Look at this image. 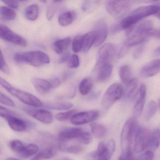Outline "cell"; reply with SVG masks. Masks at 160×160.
<instances>
[{"label":"cell","instance_id":"4fadbf2b","mask_svg":"<svg viewBox=\"0 0 160 160\" xmlns=\"http://www.w3.org/2000/svg\"><path fill=\"white\" fill-rule=\"evenodd\" d=\"M160 69V59L154 60L144 65L140 70L139 74L143 78L152 77L159 72Z\"/></svg>","mask_w":160,"mask_h":160},{"label":"cell","instance_id":"bcb514c9","mask_svg":"<svg viewBox=\"0 0 160 160\" xmlns=\"http://www.w3.org/2000/svg\"><path fill=\"white\" fill-rule=\"evenodd\" d=\"M154 157V153L152 151H147L139 155L136 160H152Z\"/></svg>","mask_w":160,"mask_h":160},{"label":"cell","instance_id":"8992f818","mask_svg":"<svg viewBox=\"0 0 160 160\" xmlns=\"http://www.w3.org/2000/svg\"><path fill=\"white\" fill-rule=\"evenodd\" d=\"M151 133L146 128L138 126L134 137V150L136 153L142 152L149 146Z\"/></svg>","mask_w":160,"mask_h":160},{"label":"cell","instance_id":"ee69618b","mask_svg":"<svg viewBox=\"0 0 160 160\" xmlns=\"http://www.w3.org/2000/svg\"><path fill=\"white\" fill-rule=\"evenodd\" d=\"M79 59L77 55H72L68 60V66L71 68H78L79 66Z\"/></svg>","mask_w":160,"mask_h":160},{"label":"cell","instance_id":"3957f363","mask_svg":"<svg viewBox=\"0 0 160 160\" xmlns=\"http://www.w3.org/2000/svg\"><path fill=\"white\" fill-rule=\"evenodd\" d=\"M14 59L18 62L28 63L37 67L50 62L48 55L40 50L17 53L15 55Z\"/></svg>","mask_w":160,"mask_h":160},{"label":"cell","instance_id":"f6af8a7d","mask_svg":"<svg viewBox=\"0 0 160 160\" xmlns=\"http://www.w3.org/2000/svg\"><path fill=\"white\" fill-rule=\"evenodd\" d=\"M118 160H136V158L134 156L131 149L122 152L119 157Z\"/></svg>","mask_w":160,"mask_h":160},{"label":"cell","instance_id":"83f0119b","mask_svg":"<svg viewBox=\"0 0 160 160\" xmlns=\"http://www.w3.org/2000/svg\"><path fill=\"white\" fill-rule=\"evenodd\" d=\"M39 14V7L37 4L30 5L26 8L25 15L26 18L30 21H35L38 18Z\"/></svg>","mask_w":160,"mask_h":160},{"label":"cell","instance_id":"e575fe53","mask_svg":"<svg viewBox=\"0 0 160 160\" xmlns=\"http://www.w3.org/2000/svg\"><path fill=\"white\" fill-rule=\"evenodd\" d=\"M157 104L155 101H151L149 102L145 114V118L146 121L150 120L153 117L157 110Z\"/></svg>","mask_w":160,"mask_h":160},{"label":"cell","instance_id":"816d5d0a","mask_svg":"<svg viewBox=\"0 0 160 160\" xmlns=\"http://www.w3.org/2000/svg\"><path fill=\"white\" fill-rule=\"evenodd\" d=\"M69 57H70V54L69 52H66L60 59L58 62L59 63H62L65 62L69 60Z\"/></svg>","mask_w":160,"mask_h":160},{"label":"cell","instance_id":"d6986e66","mask_svg":"<svg viewBox=\"0 0 160 160\" xmlns=\"http://www.w3.org/2000/svg\"><path fill=\"white\" fill-rule=\"evenodd\" d=\"M31 82L36 90L41 94H47L53 89L49 80L33 78H32Z\"/></svg>","mask_w":160,"mask_h":160},{"label":"cell","instance_id":"6f0895ef","mask_svg":"<svg viewBox=\"0 0 160 160\" xmlns=\"http://www.w3.org/2000/svg\"><path fill=\"white\" fill-rule=\"evenodd\" d=\"M42 2H46V1H42Z\"/></svg>","mask_w":160,"mask_h":160},{"label":"cell","instance_id":"74e56055","mask_svg":"<svg viewBox=\"0 0 160 160\" xmlns=\"http://www.w3.org/2000/svg\"><path fill=\"white\" fill-rule=\"evenodd\" d=\"M10 147L12 150L20 154L24 150L25 146L20 140H13L10 142Z\"/></svg>","mask_w":160,"mask_h":160},{"label":"cell","instance_id":"60d3db41","mask_svg":"<svg viewBox=\"0 0 160 160\" xmlns=\"http://www.w3.org/2000/svg\"><path fill=\"white\" fill-rule=\"evenodd\" d=\"M61 2L62 1H54V4L49 7L47 12V18L48 20H51L54 17L58 10V4Z\"/></svg>","mask_w":160,"mask_h":160},{"label":"cell","instance_id":"e0dca14e","mask_svg":"<svg viewBox=\"0 0 160 160\" xmlns=\"http://www.w3.org/2000/svg\"><path fill=\"white\" fill-rule=\"evenodd\" d=\"M83 131L77 128H69L64 129L60 132L58 136L60 142H65L74 138H78Z\"/></svg>","mask_w":160,"mask_h":160},{"label":"cell","instance_id":"ffe728a7","mask_svg":"<svg viewBox=\"0 0 160 160\" xmlns=\"http://www.w3.org/2000/svg\"><path fill=\"white\" fill-rule=\"evenodd\" d=\"M57 153V147L50 146L36 153L31 160H45L51 159Z\"/></svg>","mask_w":160,"mask_h":160},{"label":"cell","instance_id":"db71d44e","mask_svg":"<svg viewBox=\"0 0 160 160\" xmlns=\"http://www.w3.org/2000/svg\"><path fill=\"white\" fill-rule=\"evenodd\" d=\"M154 54L156 56H159L160 55V48L158 47V48H156L155 52H154Z\"/></svg>","mask_w":160,"mask_h":160},{"label":"cell","instance_id":"7a4b0ae2","mask_svg":"<svg viewBox=\"0 0 160 160\" xmlns=\"http://www.w3.org/2000/svg\"><path fill=\"white\" fill-rule=\"evenodd\" d=\"M0 85L10 94L16 97L24 103L33 107H43V103L35 95L25 91L17 88L1 76Z\"/></svg>","mask_w":160,"mask_h":160},{"label":"cell","instance_id":"c3c4849f","mask_svg":"<svg viewBox=\"0 0 160 160\" xmlns=\"http://www.w3.org/2000/svg\"><path fill=\"white\" fill-rule=\"evenodd\" d=\"M145 49V47L144 45H140L137 48L135 49L133 54L134 58L135 59L139 58L142 56Z\"/></svg>","mask_w":160,"mask_h":160},{"label":"cell","instance_id":"7bdbcfd3","mask_svg":"<svg viewBox=\"0 0 160 160\" xmlns=\"http://www.w3.org/2000/svg\"><path fill=\"white\" fill-rule=\"evenodd\" d=\"M0 103L11 107H14L15 106L13 101L1 92H0Z\"/></svg>","mask_w":160,"mask_h":160},{"label":"cell","instance_id":"484cf974","mask_svg":"<svg viewBox=\"0 0 160 160\" xmlns=\"http://www.w3.org/2000/svg\"><path fill=\"white\" fill-rule=\"evenodd\" d=\"M92 132L94 137L98 138H104L107 134V129L100 123L93 122L90 124Z\"/></svg>","mask_w":160,"mask_h":160},{"label":"cell","instance_id":"ba28073f","mask_svg":"<svg viewBox=\"0 0 160 160\" xmlns=\"http://www.w3.org/2000/svg\"><path fill=\"white\" fill-rule=\"evenodd\" d=\"M0 38L20 46L26 47L28 44L25 38L15 33L7 26L2 24H0Z\"/></svg>","mask_w":160,"mask_h":160},{"label":"cell","instance_id":"11a10c76","mask_svg":"<svg viewBox=\"0 0 160 160\" xmlns=\"http://www.w3.org/2000/svg\"><path fill=\"white\" fill-rule=\"evenodd\" d=\"M6 160H21L19 159H17V158H13V157H9L7 158Z\"/></svg>","mask_w":160,"mask_h":160},{"label":"cell","instance_id":"277c9868","mask_svg":"<svg viewBox=\"0 0 160 160\" xmlns=\"http://www.w3.org/2000/svg\"><path fill=\"white\" fill-rule=\"evenodd\" d=\"M138 127L136 118L134 117L130 118L125 122L121 134V145L122 152L131 149V143Z\"/></svg>","mask_w":160,"mask_h":160},{"label":"cell","instance_id":"2e32d148","mask_svg":"<svg viewBox=\"0 0 160 160\" xmlns=\"http://www.w3.org/2000/svg\"><path fill=\"white\" fill-rule=\"evenodd\" d=\"M95 70L96 72L97 81L99 83H104L111 76L113 72V66L111 63H108L95 68Z\"/></svg>","mask_w":160,"mask_h":160},{"label":"cell","instance_id":"9f6ffc18","mask_svg":"<svg viewBox=\"0 0 160 160\" xmlns=\"http://www.w3.org/2000/svg\"><path fill=\"white\" fill-rule=\"evenodd\" d=\"M63 160H71V159H70V158H65L64 159H63Z\"/></svg>","mask_w":160,"mask_h":160},{"label":"cell","instance_id":"f1b7e54d","mask_svg":"<svg viewBox=\"0 0 160 160\" xmlns=\"http://www.w3.org/2000/svg\"><path fill=\"white\" fill-rule=\"evenodd\" d=\"M93 86V81L91 78H84L80 82L79 90L82 95H86L89 93Z\"/></svg>","mask_w":160,"mask_h":160},{"label":"cell","instance_id":"7dc6e473","mask_svg":"<svg viewBox=\"0 0 160 160\" xmlns=\"http://www.w3.org/2000/svg\"><path fill=\"white\" fill-rule=\"evenodd\" d=\"M13 116H14L13 112L10 111L7 108L0 106V116L2 118L7 120L10 117H12Z\"/></svg>","mask_w":160,"mask_h":160},{"label":"cell","instance_id":"ac0fdd59","mask_svg":"<svg viewBox=\"0 0 160 160\" xmlns=\"http://www.w3.org/2000/svg\"><path fill=\"white\" fill-rule=\"evenodd\" d=\"M146 92L147 89L146 86L144 84H141L139 88V97L135 105L133 111V117L134 118L139 117L142 113L145 104Z\"/></svg>","mask_w":160,"mask_h":160},{"label":"cell","instance_id":"8fae6325","mask_svg":"<svg viewBox=\"0 0 160 160\" xmlns=\"http://www.w3.org/2000/svg\"><path fill=\"white\" fill-rule=\"evenodd\" d=\"M24 110L29 116L44 124H50L53 122L54 120L53 114L48 110L35 109L28 108H24Z\"/></svg>","mask_w":160,"mask_h":160},{"label":"cell","instance_id":"cb8c5ba5","mask_svg":"<svg viewBox=\"0 0 160 160\" xmlns=\"http://www.w3.org/2000/svg\"><path fill=\"white\" fill-rule=\"evenodd\" d=\"M76 18L73 11H67L61 14L58 18V23L62 27H66L72 23Z\"/></svg>","mask_w":160,"mask_h":160},{"label":"cell","instance_id":"f5cc1de1","mask_svg":"<svg viewBox=\"0 0 160 160\" xmlns=\"http://www.w3.org/2000/svg\"><path fill=\"white\" fill-rule=\"evenodd\" d=\"M150 36L155 37V38H158V39H160V30L159 29H154L152 32Z\"/></svg>","mask_w":160,"mask_h":160},{"label":"cell","instance_id":"681fc988","mask_svg":"<svg viewBox=\"0 0 160 160\" xmlns=\"http://www.w3.org/2000/svg\"><path fill=\"white\" fill-rule=\"evenodd\" d=\"M3 3L9 6L10 8L12 9H17L19 6V3L17 1H13V0H11V1H2Z\"/></svg>","mask_w":160,"mask_h":160},{"label":"cell","instance_id":"30bf717a","mask_svg":"<svg viewBox=\"0 0 160 160\" xmlns=\"http://www.w3.org/2000/svg\"><path fill=\"white\" fill-rule=\"evenodd\" d=\"M99 117V112L97 110H89L76 113L71 118V122L74 125H83L92 122Z\"/></svg>","mask_w":160,"mask_h":160},{"label":"cell","instance_id":"4dcf8cb0","mask_svg":"<svg viewBox=\"0 0 160 160\" xmlns=\"http://www.w3.org/2000/svg\"><path fill=\"white\" fill-rule=\"evenodd\" d=\"M0 16L4 20L11 21L16 17V13L12 8L6 6L0 7Z\"/></svg>","mask_w":160,"mask_h":160},{"label":"cell","instance_id":"52a82bcc","mask_svg":"<svg viewBox=\"0 0 160 160\" xmlns=\"http://www.w3.org/2000/svg\"><path fill=\"white\" fill-rule=\"evenodd\" d=\"M132 5L130 1H108L106 2L107 11L112 16L119 18L122 16Z\"/></svg>","mask_w":160,"mask_h":160},{"label":"cell","instance_id":"1f68e13d","mask_svg":"<svg viewBox=\"0 0 160 160\" xmlns=\"http://www.w3.org/2000/svg\"><path fill=\"white\" fill-rule=\"evenodd\" d=\"M119 76L122 82L127 84L131 80L132 72L131 68L127 65L121 66L119 69Z\"/></svg>","mask_w":160,"mask_h":160},{"label":"cell","instance_id":"7402d4cb","mask_svg":"<svg viewBox=\"0 0 160 160\" xmlns=\"http://www.w3.org/2000/svg\"><path fill=\"white\" fill-rule=\"evenodd\" d=\"M73 106L72 103L69 102H49L43 103V107L47 109L57 110H66Z\"/></svg>","mask_w":160,"mask_h":160},{"label":"cell","instance_id":"b9f144b4","mask_svg":"<svg viewBox=\"0 0 160 160\" xmlns=\"http://www.w3.org/2000/svg\"><path fill=\"white\" fill-rule=\"evenodd\" d=\"M78 139L82 144L88 145L92 141V137L90 133L83 132Z\"/></svg>","mask_w":160,"mask_h":160},{"label":"cell","instance_id":"680465c9","mask_svg":"<svg viewBox=\"0 0 160 160\" xmlns=\"http://www.w3.org/2000/svg\"><path fill=\"white\" fill-rule=\"evenodd\" d=\"M1 153V148H0V153Z\"/></svg>","mask_w":160,"mask_h":160},{"label":"cell","instance_id":"4316f807","mask_svg":"<svg viewBox=\"0 0 160 160\" xmlns=\"http://www.w3.org/2000/svg\"><path fill=\"white\" fill-rule=\"evenodd\" d=\"M125 94L127 98L132 99L135 97L138 92V81L136 78L131 79L127 83Z\"/></svg>","mask_w":160,"mask_h":160},{"label":"cell","instance_id":"9a60e30c","mask_svg":"<svg viewBox=\"0 0 160 160\" xmlns=\"http://www.w3.org/2000/svg\"><path fill=\"white\" fill-rule=\"evenodd\" d=\"M113 154L108 151L107 144L104 142H100L97 149L89 154L91 160H110Z\"/></svg>","mask_w":160,"mask_h":160},{"label":"cell","instance_id":"d590c367","mask_svg":"<svg viewBox=\"0 0 160 160\" xmlns=\"http://www.w3.org/2000/svg\"><path fill=\"white\" fill-rule=\"evenodd\" d=\"M160 145V131L159 129H155L151 133L149 146L152 149L155 150Z\"/></svg>","mask_w":160,"mask_h":160},{"label":"cell","instance_id":"6da1fadb","mask_svg":"<svg viewBox=\"0 0 160 160\" xmlns=\"http://www.w3.org/2000/svg\"><path fill=\"white\" fill-rule=\"evenodd\" d=\"M154 29L151 20H145L131 32L124 43L129 48L138 45L145 42L148 37L150 36Z\"/></svg>","mask_w":160,"mask_h":160},{"label":"cell","instance_id":"f907efd6","mask_svg":"<svg viewBox=\"0 0 160 160\" xmlns=\"http://www.w3.org/2000/svg\"><path fill=\"white\" fill-rule=\"evenodd\" d=\"M53 88H57L61 84V80L58 77L54 78L52 79L49 80Z\"/></svg>","mask_w":160,"mask_h":160},{"label":"cell","instance_id":"836d02e7","mask_svg":"<svg viewBox=\"0 0 160 160\" xmlns=\"http://www.w3.org/2000/svg\"><path fill=\"white\" fill-rule=\"evenodd\" d=\"M38 150L39 147L37 145L35 144H29L28 146H25L24 150L20 154L24 158H28L35 155Z\"/></svg>","mask_w":160,"mask_h":160},{"label":"cell","instance_id":"f35d334b","mask_svg":"<svg viewBox=\"0 0 160 160\" xmlns=\"http://www.w3.org/2000/svg\"><path fill=\"white\" fill-rule=\"evenodd\" d=\"M82 45H83L82 35V36L78 35L75 37L73 41L72 44V51L74 53H78L82 50Z\"/></svg>","mask_w":160,"mask_h":160},{"label":"cell","instance_id":"7c38bea8","mask_svg":"<svg viewBox=\"0 0 160 160\" xmlns=\"http://www.w3.org/2000/svg\"><path fill=\"white\" fill-rule=\"evenodd\" d=\"M131 15L140 21L141 19L146 18L152 15L158 16L160 18V7L157 5H151L148 6H142L135 10Z\"/></svg>","mask_w":160,"mask_h":160},{"label":"cell","instance_id":"5bb4252c","mask_svg":"<svg viewBox=\"0 0 160 160\" xmlns=\"http://www.w3.org/2000/svg\"><path fill=\"white\" fill-rule=\"evenodd\" d=\"M93 31L96 36L94 45L99 46L102 45L106 39L108 35L107 25L103 20H100L96 23L95 30Z\"/></svg>","mask_w":160,"mask_h":160},{"label":"cell","instance_id":"d4e9b609","mask_svg":"<svg viewBox=\"0 0 160 160\" xmlns=\"http://www.w3.org/2000/svg\"><path fill=\"white\" fill-rule=\"evenodd\" d=\"M71 43V39L70 37L58 40L53 45L54 50L57 54H62L68 48Z\"/></svg>","mask_w":160,"mask_h":160},{"label":"cell","instance_id":"603a6c76","mask_svg":"<svg viewBox=\"0 0 160 160\" xmlns=\"http://www.w3.org/2000/svg\"><path fill=\"white\" fill-rule=\"evenodd\" d=\"M96 40V36L95 32L93 31L90 32L82 35V50L84 53H87L91 48L92 45L94 44Z\"/></svg>","mask_w":160,"mask_h":160},{"label":"cell","instance_id":"ab89813d","mask_svg":"<svg viewBox=\"0 0 160 160\" xmlns=\"http://www.w3.org/2000/svg\"><path fill=\"white\" fill-rule=\"evenodd\" d=\"M0 70L6 74H10V70L9 66L5 62L3 53L0 49Z\"/></svg>","mask_w":160,"mask_h":160},{"label":"cell","instance_id":"5b68a950","mask_svg":"<svg viewBox=\"0 0 160 160\" xmlns=\"http://www.w3.org/2000/svg\"><path fill=\"white\" fill-rule=\"evenodd\" d=\"M123 92L122 85L120 83H114L109 86L102 98V108L105 110L110 108L117 101L121 99Z\"/></svg>","mask_w":160,"mask_h":160},{"label":"cell","instance_id":"f546056e","mask_svg":"<svg viewBox=\"0 0 160 160\" xmlns=\"http://www.w3.org/2000/svg\"><path fill=\"white\" fill-rule=\"evenodd\" d=\"M58 147L62 151L72 154H79L83 150V148L79 145H74L67 146L64 143L61 142L59 143Z\"/></svg>","mask_w":160,"mask_h":160},{"label":"cell","instance_id":"8d00e7d4","mask_svg":"<svg viewBox=\"0 0 160 160\" xmlns=\"http://www.w3.org/2000/svg\"><path fill=\"white\" fill-rule=\"evenodd\" d=\"M76 110H72L58 113L56 116V119L60 122L66 121L71 119V118L76 114Z\"/></svg>","mask_w":160,"mask_h":160},{"label":"cell","instance_id":"44dd1931","mask_svg":"<svg viewBox=\"0 0 160 160\" xmlns=\"http://www.w3.org/2000/svg\"><path fill=\"white\" fill-rule=\"evenodd\" d=\"M7 120L9 126L14 131L21 132L25 131L27 129V124L26 122L15 116L10 117Z\"/></svg>","mask_w":160,"mask_h":160},{"label":"cell","instance_id":"d6a6232c","mask_svg":"<svg viewBox=\"0 0 160 160\" xmlns=\"http://www.w3.org/2000/svg\"><path fill=\"white\" fill-rule=\"evenodd\" d=\"M138 22V20L131 14L122 20L119 24L120 27L122 30H129L132 28Z\"/></svg>","mask_w":160,"mask_h":160},{"label":"cell","instance_id":"9c48e42d","mask_svg":"<svg viewBox=\"0 0 160 160\" xmlns=\"http://www.w3.org/2000/svg\"><path fill=\"white\" fill-rule=\"evenodd\" d=\"M115 53V47L112 43H107L100 48L95 68L101 65L110 63Z\"/></svg>","mask_w":160,"mask_h":160}]
</instances>
